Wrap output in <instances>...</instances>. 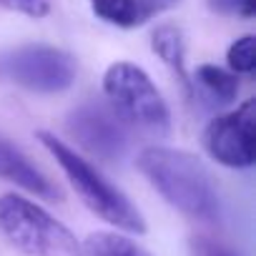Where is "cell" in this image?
<instances>
[{
  "label": "cell",
  "instance_id": "9",
  "mask_svg": "<svg viewBox=\"0 0 256 256\" xmlns=\"http://www.w3.org/2000/svg\"><path fill=\"white\" fill-rule=\"evenodd\" d=\"M90 10L116 28H138L164 8L154 0H90Z\"/></svg>",
  "mask_w": 256,
  "mask_h": 256
},
{
  "label": "cell",
  "instance_id": "8",
  "mask_svg": "<svg viewBox=\"0 0 256 256\" xmlns=\"http://www.w3.org/2000/svg\"><path fill=\"white\" fill-rule=\"evenodd\" d=\"M0 178L16 184L18 188L46 198V201H60V188L8 138L0 136Z\"/></svg>",
  "mask_w": 256,
  "mask_h": 256
},
{
  "label": "cell",
  "instance_id": "1",
  "mask_svg": "<svg viewBox=\"0 0 256 256\" xmlns=\"http://www.w3.org/2000/svg\"><path fill=\"white\" fill-rule=\"evenodd\" d=\"M136 166L178 214L201 224H216L221 218L218 188L204 161L194 154L168 146H148L138 154Z\"/></svg>",
  "mask_w": 256,
  "mask_h": 256
},
{
  "label": "cell",
  "instance_id": "4",
  "mask_svg": "<svg viewBox=\"0 0 256 256\" xmlns=\"http://www.w3.org/2000/svg\"><path fill=\"white\" fill-rule=\"evenodd\" d=\"M103 93L110 110L126 123V128L154 138H161L171 131V110L144 68L128 60L108 66L103 76Z\"/></svg>",
  "mask_w": 256,
  "mask_h": 256
},
{
  "label": "cell",
  "instance_id": "13",
  "mask_svg": "<svg viewBox=\"0 0 256 256\" xmlns=\"http://www.w3.org/2000/svg\"><path fill=\"white\" fill-rule=\"evenodd\" d=\"M228 68L234 73H254L256 68V38L254 36H241L234 40L226 50Z\"/></svg>",
  "mask_w": 256,
  "mask_h": 256
},
{
  "label": "cell",
  "instance_id": "11",
  "mask_svg": "<svg viewBox=\"0 0 256 256\" xmlns=\"http://www.w3.org/2000/svg\"><path fill=\"white\" fill-rule=\"evenodd\" d=\"M83 256H154V254L126 234L96 231L83 241Z\"/></svg>",
  "mask_w": 256,
  "mask_h": 256
},
{
  "label": "cell",
  "instance_id": "7",
  "mask_svg": "<svg viewBox=\"0 0 256 256\" xmlns=\"http://www.w3.org/2000/svg\"><path fill=\"white\" fill-rule=\"evenodd\" d=\"M68 134L83 151L106 164L120 161L128 151L126 123L110 110L108 103L86 100L73 108L68 116Z\"/></svg>",
  "mask_w": 256,
  "mask_h": 256
},
{
  "label": "cell",
  "instance_id": "15",
  "mask_svg": "<svg viewBox=\"0 0 256 256\" xmlns=\"http://www.w3.org/2000/svg\"><path fill=\"white\" fill-rule=\"evenodd\" d=\"M0 6L28 18H46L50 13V0H0Z\"/></svg>",
  "mask_w": 256,
  "mask_h": 256
},
{
  "label": "cell",
  "instance_id": "5",
  "mask_svg": "<svg viewBox=\"0 0 256 256\" xmlns=\"http://www.w3.org/2000/svg\"><path fill=\"white\" fill-rule=\"evenodd\" d=\"M0 73L33 93H63L78 76L76 58L56 46L28 43L0 56Z\"/></svg>",
  "mask_w": 256,
  "mask_h": 256
},
{
  "label": "cell",
  "instance_id": "10",
  "mask_svg": "<svg viewBox=\"0 0 256 256\" xmlns=\"http://www.w3.org/2000/svg\"><path fill=\"white\" fill-rule=\"evenodd\" d=\"M151 48H154V53H156L174 73H178V78L188 86V78H186V43H184L181 28H176V26H158V28L154 30Z\"/></svg>",
  "mask_w": 256,
  "mask_h": 256
},
{
  "label": "cell",
  "instance_id": "3",
  "mask_svg": "<svg viewBox=\"0 0 256 256\" xmlns=\"http://www.w3.org/2000/svg\"><path fill=\"white\" fill-rule=\"evenodd\" d=\"M0 236L26 256H83V244L66 224L18 194L0 196Z\"/></svg>",
  "mask_w": 256,
  "mask_h": 256
},
{
  "label": "cell",
  "instance_id": "17",
  "mask_svg": "<svg viewBox=\"0 0 256 256\" xmlns=\"http://www.w3.org/2000/svg\"><path fill=\"white\" fill-rule=\"evenodd\" d=\"M154 3H158V6H161V8H168V6H171V3H174V0H154Z\"/></svg>",
  "mask_w": 256,
  "mask_h": 256
},
{
  "label": "cell",
  "instance_id": "12",
  "mask_svg": "<svg viewBox=\"0 0 256 256\" xmlns=\"http://www.w3.org/2000/svg\"><path fill=\"white\" fill-rule=\"evenodd\" d=\"M196 83L216 100V103H231L238 93V78L234 70H226L214 63H204L196 68Z\"/></svg>",
  "mask_w": 256,
  "mask_h": 256
},
{
  "label": "cell",
  "instance_id": "6",
  "mask_svg": "<svg viewBox=\"0 0 256 256\" xmlns=\"http://www.w3.org/2000/svg\"><path fill=\"white\" fill-rule=\"evenodd\" d=\"M204 151L226 168H248L256 161V100L214 118L201 136Z\"/></svg>",
  "mask_w": 256,
  "mask_h": 256
},
{
  "label": "cell",
  "instance_id": "2",
  "mask_svg": "<svg viewBox=\"0 0 256 256\" xmlns=\"http://www.w3.org/2000/svg\"><path fill=\"white\" fill-rule=\"evenodd\" d=\"M40 144L48 148V154L56 158L76 194L83 198V204L106 224H110L118 231L126 234H146V218L136 208V204L128 198L118 186H113L93 164H88L83 156H78L70 146L58 141L53 134L40 131L38 134Z\"/></svg>",
  "mask_w": 256,
  "mask_h": 256
},
{
  "label": "cell",
  "instance_id": "14",
  "mask_svg": "<svg viewBox=\"0 0 256 256\" xmlns=\"http://www.w3.org/2000/svg\"><path fill=\"white\" fill-rule=\"evenodd\" d=\"M191 256H241V254L224 241H216L208 236H196V238H191Z\"/></svg>",
  "mask_w": 256,
  "mask_h": 256
},
{
  "label": "cell",
  "instance_id": "16",
  "mask_svg": "<svg viewBox=\"0 0 256 256\" xmlns=\"http://www.w3.org/2000/svg\"><path fill=\"white\" fill-rule=\"evenodd\" d=\"M214 8L228 16H241V18H254L256 13V0H214Z\"/></svg>",
  "mask_w": 256,
  "mask_h": 256
}]
</instances>
